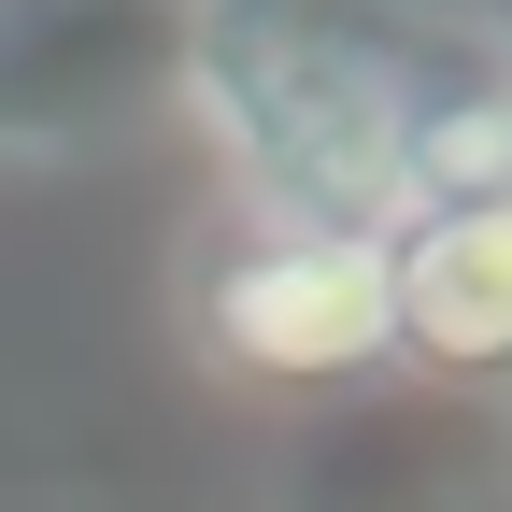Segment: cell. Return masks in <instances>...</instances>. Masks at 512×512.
Listing matches in <instances>:
<instances>
[{
    "instance_id": "cell-1",
    "label": "cell",
    "mask_w": 512,
    "mask_h": 512,
    "mask_svg": "<svg viewBox=\"0 0 512 512\" xmlns=\"http://www.w3.org/2000/svg\"><path fill=\"white\" fill-rule=\"evenodd\" d=\"M214 356L242 384H285V399H313V384H356L399 356V313H384V228H256L228 242L214 271Z\"/></svg>"
},
{
    "instance_id": "cell-3",
    "label": "cell",
    "mask_w": 512,
    "mask_h": 512,
    "mask_svg": "<svg viewBox=\"0 0 512 512\" xmlns=\"http://www.w3.org/2000/svg\"><path fill=\"white\" fill-rule=\"evenodd\" d=\"M399 200H512V86H441L399 114Z\"/></svg>"
},
{
    "instance_id": "cell-2",
    "label": "cell",
    "mask_w": 512,
    "mask_h": 512,
    "mask_svg": "<svg viewBox=\"0 0 512 512\" xmlns=\"http://www.w3.org/2000/svg\"><path fill=\"white\" fill-rule=\"evenodd\" d=\"M384 313L427 370H512V200H427L384 228Z\"/></svg>"
}]
</instances>
